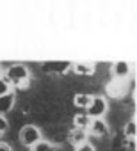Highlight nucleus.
<instances>
[{"instance_id":"nucleus-1","label":"nucleus","mask_w":137,"mask_h":151,"mask_svg":"<svg viewBox=\"0 0 137 151\" xmlns=\"http://www.w3.org/2000/svg\"><path fill=\"white\" fill-rule=\"evenodd\" d=\"M4 80L9 82L11 87H13V86L18 87L20 84L30 80V71H29V68L23 66V64H13V66L7 68V71H6V75H4Z\"/></svg>"},{"instance_id":"nucleus-2","label":"nucleus","mask_w":137,"mask_h":151,"mask_svg":"<svg viewBox=\"0 0 137 151\" xmlns=\"http://www.w3.org/2000/svg\"><path fill=\"white\" fill-rule=\"evenodd\" d=\"M18 139L23 146L32 147L34 144H37L43 139V135L36 124H23V128H20V132H18Z\"/></svg>"},{"instance_id":"nucleus-3","label":"nucleus","mask_w":137,"mask_h":151,"mask_svg":"<svg viewBox=\"0 0 137 151\" xmlns=\"http://www.w3.org/2000/svg\"><path fill=\"white\" fill-rule=\"evenodd\" d=\"M107 109H109L107 98L102 96V94H96V96L91 98V103H89V107L86 109V114H87L91 119H103Z\"/></svg>"},{"instance_id":"nucleus-4","label":"nucleus","mask_w":137,"mask_h":151,"mask_svg":"<svg viewBox=\"0 0 137 151\" xmlns=\"http://www.w3.org/2000/svg\"><path fill=\"white\" fill-rule=\"evenodd\" d=\"M126 93H128V84H126V80L112 78L110 82L105 84V94H107L109 98H116V100H119V98H123Z\"/></svg>"},{"instance_id":"nucleus-5","label":"nucleus","mask_w":137,"mask_h":151,"mask_svg":"<svg viewBox=\"0 0 137 151\" xmlns=\"http://www.w3.org/2000/svg\"><path fill=\"white\" fill-rule=\"evenodd\" d=\"M110 75H112V78L126 80L130 75H132V64L126 62V60H116L110 66Z\"/></svg>"},{"instance_id":"nucleus-6","label":"nucleus","mask_w":137,"mask_h":151,"mask_svg":"<svg viewBox=\"0 0 137 151\" xmlns=\"http://www.w3.org/2000/svg\"><path fill=\"white\" fill-rule=\"evenodd\" d=\"M109 133V124L105 123V119H91V124L87 128V135L93 137H105Z\"/></svg>"},{"instance_id":"nucleus-7","label":"nucleus","mask_w":137,"mask_h":151,"mask_svg":"<svg viewBox=\"0 0 137 151\" xmlns=\"http://www.w3.org/2000/svg\"><path fill=\"white\" fill-rule=\"evenodd\" d=\"M68 142H70L71 146H75V147L86 144L87 142V132L86 130H79V128H71L70 133H68Z\"/></svg>"},{"instance_id":"nucleus-8","label":"nucleus","mask_w":137,"mask_h":151,"mask_svg":"<svg viewBox=\"0 0 137 151\" xmlns=\"http://www.w3.org/2000/svg\"><path fill=\"white\" fill-rule=\"evenodd\" d=\"M71 69L75 75H80V77H91L96 71V64H91V62H77V64H71Z\"/></svg>"},{"instance_id":"nucleus-9","label":"nucleus","mask_w":137,"mask_h":151,"mask_svg":"<svg viewBox=\"0 0 137 151\" xmlns=\"http://www.w3.org/2000/svg\"><path fill=\"white\" fill-rule=\"evenodd\" d=\"M41 68L45 73H66L68 69H71V62H43Z\"/></svg>"},{"instance_id":"nucleus-10","label":"nucleus","mask_w":137,"mask_h":151,"mask_svg":"<svg viewBox=\"0 0 137 151\" xmlns=\"http://www.w3.org/2000/svg\"><path fill=\"white\" fill-rule=\"evenodd\" d=\"M14 101H16V94H14V91L7 93V94H4V96H0V116H6L9 110H13Z\"/></svg>"},{"instance_id":"nucleus-11","label":"nucleus","mask_w":137,"mask_h":151,"mask_svg":"<svg viewBox=\"0 0 137 151\" xmlns=\"http://www.w3.org/2000/svg\"><path fill=\"white\" fill-rule=\"evenodd\" d=\"M89 124H91V117H89L86 112H84V114H77V116L73 117V128H79V130H86V132H87Z\"/></svg>"},{"instance_id":"nucleus-12","label":"nucleus","mask_w":137,"mask_h":151,"mask_svg":"<svg viewBox=\"0 0 137 151\" xmlns=\"http://www.w3.org/2000/svg\"><path fill=\"white\" fill-rule=\"evenodd\" d=\"M91 98H93V94L77 93V94L73 96V103H75V107H79V109H87L89 103H91Z\"/></svg>"},{"instance_id":"nucleus-13","label":"nucleus","mask_w":137,"mask_h":151,"mask_svg":"<svg viewBox=\"0 0 137 151\" xmlns=\"http://www.w3.org/2000/svg\"><path fill=\"white\" fill-rule=\"evenodd\" d=\"M123 135L128 139V142H133V140H135V137H137V124H135L133 119H130V121L125 124V128H123Z\"/></svg>"},{"instance_id":"nucleus-14","label":"nucleus","mask_w":137,"mask_h":151,"mask_svg":"<svg viewBox=\"0 0 137 151\" xmlns=\"http://www.w3.org/2000/svg\"><path fill=\"white\" fill-rule=\"evenodd\" d=\"M30 151H57V146H55L53 142H50V140L41 139L37 144H34V146L30 147Z\"/></svg>"},{"instance_id":"nucleus-15","label":"nucleus","mask_w":137,"mask_h":151,"mask_svg":"<svg viewBox=\"0 0 137 151\" xmlns=\"http://www.w3.org/2000/svg\"><path fill=\"white\" fill-rule=\"evenodd\" d=\"M13 89H11V86H9V82H6L4 78H0V96H4V94H7V93H11Z\"/></svg>"},{"instance_id":"nucleus-16","label":"nucleus","mask_w":137,"mask_h":151,"mask_svg":"<svg viewBox=\"0 0 137 151\" xmlns=\"http://www.w3.org/2000/svg\"><path fill=\"white\" fill-rule=\"evenodd\" d=\"M9 128V121L6 119V116H0V135H4Z\"/></svg>"},{"instance_id":"nucleus-17","label":"nucleus","mask_w":137,"mask_h":151,"mask_svg":"<svg viewBox=\"0 0 137 151\" xmlns=\"http://www.w3.org/2000/svg\"><path fill=\"white\" fill-rule=\"evenodd\" d=\"M75 151H96V149H94V146H93V144L86 142V144H82V146L75 147Z\"/></svg>"},{"instance_id":"nucleus-18","label":"nucleus","mask_w":137,"mask_h":151,"mask_svg":"<svg viewBox=\"0 0 137 151\" xmlns=\"http://www.w3.org/2000/svg\"><path fill=\"white\" fill-rule=\"evenodd\" d=\"M0 151H13V147L6 142H0Z\"/></svg>"},{"instance_id":"nucleus-19","label":"nucleus","mask_w":137,"mask_h":151,"mask_svg":"<svg viewBox=\"0 0 137 151\" xmlns=\"http://www.w3.org/2000/svg\"><path fill=\"white\" fill-rule=\"evenodd\" d=\"M29 84H30V80H27V82L20 84V86H18V89H22V91H23V89H27V87H29Z\"/></svg>"},{"instance_id":"nucleus-20","label":"nucleus","mask_w":137,"mask_h":151,"mask_svg":"<svg viewBox=\"0 0 137 151\" xmlns=\"http://www.w3.org/2000/svg\"><path fill=\"white\" fill-rule=\"evenodd\" d=\"M0 73H2V69H0Z\"/></svg>"}]
</instances>
